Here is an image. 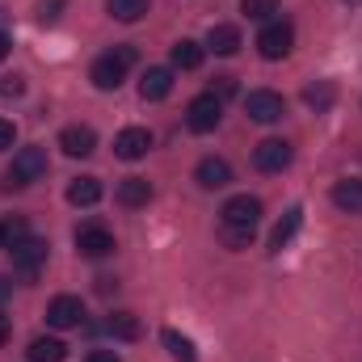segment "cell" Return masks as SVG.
<instances>
[{
  "label": "cell",
  "mask_w": 362,
  "mask_h": 362,
  "mask_svg": "<svg viewBox=\"0 0 362 362\" xmlns=\"http://www.w3.org/2000/svg\"><path fill=\"white\" fill-rule=\"evenodd\" d=\"M131 64H135V47H114L110 55H101V59L93 64L89 81L101 93H114L122 81H127V68H131Z\"/></svg>",
  "instance_id": "1"
},
{
  "label": "cell",
  "mask_w": 362,
  "mask_h": 362,
  "mask_svg": "<svg viewBox=\"0 0 362 362\" xmlns=\"http://www.w3.org/2000/svg\"><path fill=\"white\" fill-rule=\"evenodd\" d=\"M219 219H223V232H253V228L262 223V198H253V194H236V198L223 202Z\"/></svg>",
  "instance_id": "2"
},
{
  "label": "cell",
  "mask_w": 362,
  "mask_h": 362,
  "mask_svg": "<svg viewBox=\"0 0 362 362\" xmlns=\"http://www.w3.org/2000/svg\"><path fill=\"white\" fill-rule=\"evenodd\" d=\"M8 262H13V270L21 274V278H38L42 262H47V240H38V236H17V240L8 245Z\"/></svg>",
  "instance_id": "3"
},
{
  "label": "cell",
  "mask_w": 362,
  "mask_h": 362,
  "mask_svg": "<svg viewBox=\"0 0 362 362\" xmlns=\"http://www.w3.org/2000/svg\"><path fill=\"white\" fill-rule=\"evenodd\" d=\"M219 118H223V101H219L215 93H198V97L185 105V127H189L194 135H211V131L219 127Z\"/></svg>",
  "instance_id": "4"
},
{
  "label": "cell",
  "mask_w": 362,
  "mask_h": 362,
  "mask_svg": "<svg viewBox=\"0 0 362 362\" xmlns=\"http://www.w3.org/2000/svg\"><path fill=\"white\" fill-rule=\"evenodd\" d=\"M245 114L253 122H262V127H274V122H282L286 101H282V93H274V89H253L245 97Z\"/></svg>",
  "instance_id": "5"
},
{
  "label": "cell",
  "mask_w": 362,
  "mask_h": 362,
  "mask_svg": "<svg viewBox=\"0 0 362 362\" xmlns=\"http://www.w3.org/2000/svg\"><path fill=\"white\" fill-rule=\"evenodd\" d=\"M47 173V152L42 148H21L8 165V185H34Z\"/></svg>",
  "instance_id": "6"
},
{
  "label": "cell",
  "mask_w": 362,
  "mask_h": 362,
  "mask_svg": "<svg viewBox=\"0 0 362 362\" xmlns=\"http://www.w3.org/2000/svg\"><path fill=\"white\" fill-rule=\"evenodd\" d=\"M291 47H295V30H291L286 21H266V30L257 34V51H262V59H286Z\"/></svg>",
  "instance_id": "7"
},
{
  "label": "cell",
  "mask_w": 362,
  "mask_h": 362,
  "mask_svg": "<svg viewBox=\"0 0 362 362\" xmlns=\"http://www.w3.org/2000/svg\"><path fill=\"white\" fill-rule=\"evenodd\" d=\"M291 160H295V152L286 139H262L253 148V169H262V173H282Z\"/></svg>",
  "instance_id": "8"
},
{
  "label": "cell",
  "mask_w": 362,
  "mask_h": 362,
  "mask_svg": "<svg viewBox=\"0 0 362 362\" xmlns=\"http://www.w3.org/2000/svg\"><path fill=\"white\" fill-rule=\"evenodd\" d=\"M85 320V303L76 295H55L51 308H47V325L51 329H76Z\"/></svg>",
  "instance_id": "9"
},
{
  "label": "cell",
  "mask_w": 362,
  "mask_h": 362,
  "mask_svg": "<svg viewBox=\"0 0 362 362\" xmlns=\"http://www.w3.org/2000/svg\"><path fill=\"white\" fill-rule=\"evenodd\" d=\"M148 148H152V135H148L144 127H127V131H118V139H114V156H118V160H144Z\"/></svg>",
  "instance_id": "10"
},
{
  "label": "cell",
  "mask_w": 362,
  "mask_h": 362,
  "mask_svg": "<svg viewBox=\"0 0 362 362\" xmlns=\"http://www.w3.org/2000/svg\"><path fill=\"white\" fill-rule=\"evenodd\" d=\"M59 148H64L68 156H76V160H81V156H93L97 131H93V127H81V122H76V127H64V131H59Z\"/></svg>",
  "instance_id": "11"
},
{
  "label": "cell",
  "mask_w": 362,
  "mask_h": 362,
  "mask_svg": "<svg viewBox=\"0 0 362 362\" xmlns=\"http://www.w3.org/2000/svg\"><path fill=\"white\" fill-rule=\"evenodd\" d=\"M194 181H198L202 189H223V185L232 181V165L219 160V156H202L198 169H194Z\"/></svg>",
  "instance_id": "12"
},
{
  "label": "cell",
  "mask_w": 362,
  "mask_h": 362,
  "mask_svg": "<svg viewBox=\"0 0 362 362\" xmlns=\"http://www.w3.org/2000/svg\"><path fill=\"white\" fill-rule=\"evenodd\" d=\"M76 249H81L85 257H105V253H114V236H110L105 228L89 223V228L76 232Z\"/></svg>",
  "instance_id": "13"
},
{
  "label": "cell",
  "mask_w": 362,
  "mask_h": 362,
  "mask_svg": "<svg viewBox=\"0 0 362 362\" xmlns=\"http://www.w3.org/2000/svg\"><path fill=\"white\" fill-rule=\"evenodd\" d=\"M139 93H144V101H165L173 93V68H148L139 81Z\"/></svg>",
  "instance_id": "14"
},
{
  "label": "cell",
  "mask_w": 362,
  "mask_h": 362,
  "mask_svg": "<svg viewBox=\"0 0 362 362\" xmlns=\"http://www.w3.org/2000/svg\"><path fill=\"white\" fill-rule=\"evenodd\" d=\"M299 223H303V206H291L282 219H278V228H274V236H270V253H282L286 245H291V236L299 232Z\"/></svg>",
  "instance_id": "15"
},
{
  "label": "cell",
  "mask_w": 362,
  "mask_h": 362,
  "mask_svg": "<svg viewBox=\"0 0 362 362\" xmlns=\"http://www.w3.org/2000/svg\"><path fill=\"white\" fill-rule=\"evenodd\" d=\"M114 194H118L122 206H148V202H152V185H148L144 177H122Z\"/></svg>",
  "instance_id": "16"
},
{
  "label": "cell",
  "mask_w": 362,
  "mask_h": 362,
  "mask_svg": "<svg viewBox=\"0 0 362 362\" xmlns=\"http://www.w3.org/2000/svg\"><path fill=\"white\" fill-rule=\"evenodd\" d=\"M206 47L215 51V55H236L240 51V30L236 25H211V34H206Z\"/></svg>",
  "instance_id": "17"
},
{
  "label": "cell",
  "mask_w": 362,
  "mask_h": 362,
  "mask_svg": "<svg viewBox=\"0 0 362 362\" xmlns=\"http://www.w3.org/2000/svg\"><path fill=\"white\" fill-rule=\"evenodd\" d=\"M25 358L30 362H64L68 358V346L59 337H34L30 350H25Z\"/></svg>",
  "instance_id": "18"
},
{
  "label": "cell",
  "mask_w": 362,
  "mask_h": 362,
  "mask_svg": "<svg viewBox=\"0 0 362 362\" xmlns=\"http://www.w3.org/2000/svg\"><path fill=\"white\" fill-rule=\"evenodd\" d=\"M68 202L72 206H97L101 202V181L97 177H76L68 185Z\"/></svg>",
  "instance_id": "19"
},
{
  "label": "cell",
  "mask_w": 362,
  "mask_h": 362,
  "mask_svg": "<svg viewBox=\"0 0 362 362\" xmlns=\"http://www.w3.org/2000/svg\"><path fill=\"white\" fill-rule=\"evenodd\" d=\"M169 59H173V68H181V72H194V68H202V47L194 38H181V42H173Z\"/></svg>",
  "instance_id": "20"
},
{
  "label": "cell",
  "mask_w": 362,
  "mask_h": 362,
  "mask_svg": "<svg viewBox=\"0 0 362 362\" xmlns=\"http://www.w3.org/2000/svg\"><path fill=\"white\" fill-rule=\"evenodd\" d=\"M333 206H341L350 215H362V181H337L333 185Z\"/></svg>",
  "instance_id": "21"
},
{
  "label": "cell",
  "mask_w": 362,
  "mask_h": 362,
  "mask_svg": "<svg viewBox=\"0 0 362 362\" xmlns=\"http://www.w3.org/2000/svg\"><path fill=\"white\" fill-rule=\"evenodd\" d=\"M105 8L114 21H139L148 13V0H105Z\"/></svg>",
  "instance_id": "22"
},
{
  "label": "cell",
  "mask_w": 362,
  "mask_h": 362,
  "mask_svg": "<svg viewBox=\"0 0 362 362\" xmlns=\"http://www.w3.org/2000/svg\"><path fill=\"white\" fill-rule=\"evenodd\" d=\"M105 329H110L114 337H122V341H135V337H139V320H135L131 312H114V316L105 320Z\"/></svg>",
  "instance_id": "23"
},
{
  "label": "cell",
  "mask_w": 362,
  "mask_h": 362,
  "mask_svg": "<svg viewBox=\"0 0 362 362\" xmlns=\"http://www.w3.org/2000/svg\"><path fill=\"white\" fill-rule=\"evenodd\" d=\"M165 346H169L173 362H198V354H194V341H189V337H181L177 329H165Z\"/></svg>",
  "instance_id": "24"
},
{
  "label": "cell",
  "mask_w": 362,
  "mask_h": 362,
  "mask_svg": "<svg viewBox=\"0 0 362 362\" xmlns=\"http://www.w3.org/2000/svg\"><path fill=\"white\" fill-rule=\"evenodd\" d=\"M333 97H337V89H333L329 81H316V85H308V89H303V101H308L312 110H329V105H333Z\"/></svg>",
  "instance_id": "25"
},
{
  "label": "cell",
  "mask_w": 362,
  "mask_h": 362,
  "mask_svg": "<svg viewBox=\"0 0 362 362\" xmlns=\"http://www.w3.org/2000/svg\"><path fill=\"white\" fill-rule=\"evenodd\" d=\"M240 13L253 17V21H270L278 13V0H240Z\"/></svg>",
  "instance_id": "26"
},
{
  "label": "cell",
  "mask_w": 362,
  "mask_h": 362,
  "mask_svg": "<svg viewBox=\"0 0 362 362\" xmlns=\"http://www.w3.org/2000/svg\"><path fill=\"white\" fill-rule=\"evenodd\" d=\"M17 236H25V223L21 219H0V249H8Z\"/></svg>",
  "instance_id": "27"
},
{
  "label": "cell",
  "mask_w": 362,
  "mask_h": 362,
  "mask_svg": "<svg viewBox=\"0 0 362 362\" xmlns=\"http://www.w3.org/2000/svg\"><path fill=\"white\" fill-rule=\"evenodd\" d=\"M21 93H25V81H21V76H4V81H0V97H4V101H8V97H21Z\"/></svg>",
  "instance_id": "28"
},
{
  "label": "cell",
  "mask_w": 362,
  "mask_h": 362,
  "mask_svg": "<svg viewBox=\"0 0 362 362\" xmlns=\"http://www.w3.org/2000/svg\"><path fill=\"white\" fill-rule=\"evenodd\" d=\"M59 8H64V0H38V21L51 25V21L59 17Z\"/></svg>",
  "instance_id": "29"
},
{
  "label": "cell",
  "mask_w": 362,
  "mask_h": 362,
  "mask_svg": "<svg viewBox=\"0 0 362 362\" xmlns=\"http://www.w3.org/2000/svg\"><path fill=\"white\" fill-rule=\"evenodd\" d=\"M13 144H17V127H13V122H4V118H0V152H8V148H13Z\"/></svg>",
  "instance_id": "30"
},
{
  "label": "cell",
  "mask_w": 362,
  "mask_h": 362,
  "mask_svg": "<svg viewBox=\"0 0 362 362\" xmlns=\"http://www.w3.org/2000/svg\"><path fill=\"white\" fill-rule=\"evenodd\" d=\"M215 97H219V101H223V97H228V93H236V81H232V76H215Z\"/></svg>",
  "instance_id": "31"
},
{
  "label": "cell",
  "mask_w": 362,
  "mask_h": 362,
  "mask_svg": "<svg viewBox=\"0 0 362 362\" xmlns=\"http://www.w3.org/2000/svg\"><path fill=\"white\" fill-rule=\"evenodd\" d=\"M223 240H228V245H249L253 232H223Z\"/></svg>",
  "instance_id": "32"
},
{
  "label": "cell",
  "mask_w": 362,
  "mask_h": 362,
  "mask_svg": "<svg viewBox=\"0 0 362 362\" xmlns=\"http://www.w3.org/2000/svg\"><path fill=\"white\" fill-rule=\"evenodd\" d=\"M85 362H118V354H114V350H93Z\"/></svg>",
  "instance_id": "33"
},
{
  "label": "cell",
  "mask_w": 362,
  "mask_h": 362,
  "mask_svg": "<svg viewBox=\"0 0 362 362\" xmlns=\"http://www.w3.org/2000/svg\"><path fill=\"white\" fill-rule=\"evenodd\" d=\"M8 295H13V282H8V278H4V274H0V303H4V299H8Z\"/></svg>",
  "instance_id": "34"
},
{
  "label": "cell",
  "mask_w": 362,
  "mask_h": 362,
  "mask_svg": "<svg viewBox=\"0 0 362 362\" xmlns=\"http://www.w3.org/2000/svg\"><path fill=\"white\" fill-rule=\"evenodd\" d=\"M8 47H13V38H8V34H0V59L8 55Z\"/></svg>",
  "instance_id": "35"
},
{
  "label": "cell",
  "mask_w": 362,
  "mask_h": 362,
  "mask_svg": "<svg viewBox=\"0 0 362 362\" xmlns=\"http://www.w3.org/2000/svg\"><path fill=\"white\" fill-rule=\"evenodd\" d=\"M4 341H8V320L0 316V346H4Z\"/></svg>",
  "instance_id": "36"
},
{
  "label": "cell",
  "mask_w": 362,
  "mask_h": 362,
  "mask_svg": "<svg viewBox=\"0 0 362 362\" xmlns=\"http://www.w3.org/2000/svg\"><path fill=\"white\" fill-rule=\"evenodd\" d=\"M350 4H362V0H350Z\"/></svg>",
  "instance_id": "37"
}]
</instances>
